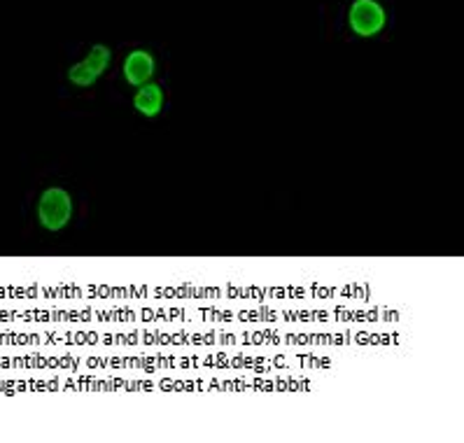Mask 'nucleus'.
I'll return each mask as SVG.
<instances>
[{
    "label": "nucleus",
    "mask_w": 464,
    "mask_h": 443,
    "mask_svg": "<svg viewBox=\"0 0 464 443\" xmlns=\"http://www.w3.org/2000/svg\"><path fill=\"white\" fill-rule=\"evenodd\" d=\"M154 72H157V59L150 50H131L126 54L124 63H121V75H124L126 84L131 87H142V84L152 82Z\"/></svg>",
    "instance_id": "nucleus-4"
},
{
    "label": "nucleus",
    "mask_w": 464,
    "mask_h": 443,
    "mask_svg": "<svg viewBox=\"0 0 464 443\" xmlns=\"http://www.w3.org/2000/svg\"><path fill=\"white\" fill-rule=\"evenodd\" d=\"M348 26L357 38H376L388 26V12L378 0H355L348 10Z\"/></svg>",
    "instance_id": "nucleus-3"
},
{
    "label": "nucleus",
    "mask_w": 464,
    "mask_h": 443,
    "mask_svg": "<svg viewBox=\"0 0 464 443\" xmlns=\"http://www.w3.org/2000/svg\"><path fill=\"white\" fill-rule=\"evenodd\" d=\"M38 225L50 234L68 229L75 217V198L66 187H44L35 206Z\"/></svg>",
    "instance_id": "nucleus-1"
},
{
    "label": "nucleus",
    "mask_w": 464,
    "mask_h": 443,
    "mask_svg": "<svg viewBox=\"0 0 464 443\" xmlns=\"http://www.w3.org/2000/svg\"><path fill=\"white\" fill-rule=\"evenodd\" d=\"M166 93L157 82H148L136 89L133 93V110L145 120H157L164 112Z\"/></svg>",
    "instance_id": "nucleus-5"
},
{
    "label": "nucleus",
    "mask_w": 464,
    "mask_h": 443,
    "mask_svg": "<svg viewBox=\"0 0 464 443\" xmlns=\"http://www.w3.org/2000/svg\"><path fill=\"white\" fill-rule=\"evenodd\" d=\"M110 63H112V50L108 44H93L82 61H77L68 68V82L77 89H92L108 72Z\"/></svg>",
    "instance_id": "nucleus-2"
}]
</instances>
